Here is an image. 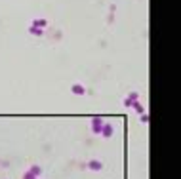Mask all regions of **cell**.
<instances>
[{
    "instance_id": "6da1fadb",
    "label": "cell",
    "mask_w": 181,
    "mask_h": 179,
    "mask_svg": "<svg viewBox=\"0 0 181 179\" xmlns=\"http://www.w3.org/2000/svg\"><path fill=\"white\" fill-rule=\"evenodd\" d=\"M103 118H99V116H95V118H92V130L95 131V134H101V128H103Z\"/></svg>"
},
{
    "instance_id": "7a4b0ae2",
    "label": "cell",
    "mask_w": 181,
    "mask_h": 179,
    "mask_svg": "<svg viewBox=\"0 0 181 179\" xmlns=\"http://www.w3.org/2000/svg\"><path fill=\"white\" fill-rule=\"evenodd\" d=\"M137 97H139V93H137V92L130 93V95H128L126 99H124V105H126V107H130V105H133V103L137 101Z\"/></svg>"
},
{
    "instance_id": "3957f363",
    "label": "cell",
    "mask_w": 181,
    "mask_h": 179,
    "mask_svg": "<svg viewBox=\"0 0 181 179\" xmlns=\"http://www.w3.org/2000/svg\"><path fill=\"white\" fill-rule=\"evenodd\" d=\"M112 131H115V130H112L111 124H103V128H101V135H103V137H111Z\"/></svg>"
},
{
    "instance_id": "277c9868",
    "label": "cell",
    "mask_w": 181,
    "mask_h": 179,
    "mask_svg": "<svg viewBox=\"0 0 181 179\" xmlns=\"http://www.w3.org/2000/svg\"><path fill=\"white\" fill-rule=\"evenodd\" d=\"M72 93H74V95H84L86 93V90H84V86H82V84H72Z\"/></svg>"
},
{
    "instance_id": "5b68a950",
    "label": "cell",
    "mask_w": 181,
    "mask_h": 179,
    "mask_svg": "<svg viewBox=\"0 0 181 179\" xmlns=\"http://www.w3.org/2000/svg\"><path fill=\"white\" fill-rule=\"evenodd\" d=\"M88 166H90V170H94V172H99L103 168V164L99 160H90V164H88Z\"/></svg>"
},
{
    "instance_id": "8992f818",
    "label": "cell",
    "mask_w": 181,
    "mask_h": 179,
    "mask_svg": "<svg viewBox=\"0 0 181 179\" xmlns=\"http://www.w3.org/2000/svg\"><path fill=\"white\" fill-rule=\"evenodd\" d=\"M33 25H34V27H40V29H44L46 25H48V21H46V19H34V21H33Z\"/></svg>"
},
{
    "instance_id": "52a82bcc",
    "label": "cell",
    "mask_w": 181,
    "mask_h": 179,
    "mask_svg": "<svg viewBox=\"0 0 181 179\" xmlns=\"http://www.w3.org/2000/svg\"><path fill=\"white\" fill-rule=\"evenodd\" d=\"M29 33H31V34H36V36H40V34H42V33H44V31H42V29H40V27H34V25H31V29H29Z\"/></svg>"
},
{
    "instance_id": "ba28073f",
    "label": "cell",
    "mask_w": 181,
    "mask_h": 179,
    "mask_svg": "<svg viewBox=\"0 0 181 179\" xmlns=\"http://www.w3.org/2000/svg\"><path fill=\"white\" fill-rule=\"evenodd\" d=\"M133 107H136L137 113H145V109H143V105H141V103H137V101H136V103H133Z\"/></svg>"
},
{
    "instance_id": "9c48e42d",
    "label": "cell",
    "mask_w": 181,
    "mask_h": 179,
    "mask_svg": "<svg viewBox=\"0 0 181 179\" xmlns=\"http://www.w3.org/2000/svg\"><path fill=\"white\" fill-rule=\"evenodd\" d=\"M23 179H36V175L33 172H29V173H25V175H23Z\"/></svg>"
},
{
    "instance_id": "30bf717a",
    "label": "cell",
    "mask_w": 181,
    "mask_h": 179,
    "mask_svg": "<svg viewBox=\"0 0 181 179\" xmlns=\"http://www.w3.org/2000/svg\"><path fill=\"white\" fill-rule=\"evenodd\" d=\"M31 172H33L34 175H40V168L38 166H33V168H31Z\"/></svg>"
}]
</instances>
